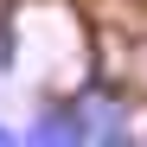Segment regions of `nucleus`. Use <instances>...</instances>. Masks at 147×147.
I'll return each instance as SVG.
<instances>
[{"label": "nucleus", "instance_id": "1", "mask_svg": "<svg viewBox=\"0 0 147 147\" xmlns=\"http://www.w3.org/2000/svg\"><path fill=\"white\" fill-rule=\"evenodd\" d=\"M26 141H32V147H83V141H96V115L77 102V96H64V102H45V109L32 115Z\"/></svg>", "mask_w": 147, "mask_h": 147}, {"label": "nucleus", "instance_id": "2", "mask_svg": "<svg viewBox=\"0 0 147 147\" xmlns=\"http://www.w3.org/2000/svg\"><path fill=\"white\" fill-rule=\"evenodd\" d=\"M128 70H134V90H147V38L128 51Z\"/></svg>", "mask_w": 147, "mask_h": 147}, {"label": "nucleus", "instance_id": "3", "mask_svg": "<svg viewBox=\"0 0 147 147\" xmlns=\"http://www.w3.org/2000/svg\"><path fill=\"white\" fill-rule=\"evenodd\" d=\"M19 141H26V134H19V128H7V121H0V147H19Z\"/></svg>", "mask_w": 147, "mask_h": 147}]
</instances>
